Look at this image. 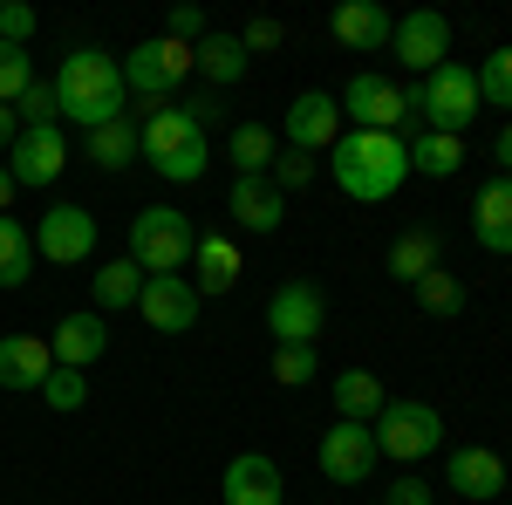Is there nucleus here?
<instances>
[{"label": "nucleus", "instance_id": "1", "mask_svg": "<svg viewBox=\"0 0 512 505\" xmlns=\"http://www.w3.org/2000/svg\"><path fill=\"white\" fill-rule=\"evenodd\" d=\"M328 171H335V185L349 198L383 205V198H396L403 178H410V144H403L396 130H342L335 151H328Z\"/></svg>", "mask_w": 512, "mask_h": 505}, {"label": "nucleus", "instance_id": "2", "mask_svg": "<svg viewBox=\"0 0 512 505\" xmlns=\"http://www.w3.org/2000/svg\"><path fill=\"white\" fill-rule=\"evenodd\" d=\"M123 62H110L103 48H76L62 69H55V103L62 117L82 123V130H103V123L123 117Z\"/></svg>", "mask_w": 512, "mask_h": 505}, {"label": "nucleus", "instance_id": "3", "mask_svg": "<svg viewBox=\"0 0 512 505\" xmlns=\"http://www.w3.org/2000/svg\"><path fill=\"white\" fill-rule=\"evenodd\" d=\"M478 110H485L478 103V76L465 62H444V69L424 76V89H410V117H424V130H437V137H465Z\"/></svg>", "mask_w": 512, "mask_h": 505}, {"label": "nucleus", "instance_id": "4", "mask_svg": "<svg viewBox=\"0 0 512 505\" xmlns=\"http://www.w3.org/2000/svg\"><path fill=\"white\" fill-rule=\"evenodd\" d=\"M192 246H198L192 219L171 212V205H151V212L130 219V260H137L144 273H178L185 260H192Z\"/></svg>", "mask_w": 512, "mask_h": 505}, {"label": "nucleus", "instance_id": "5", "mask_svg": "<svg viewBox=\"0 0 512 505\" xmlns=\"http://www.w3.org/2000/svg\"><path fill=\"white\" fill-rule=\"evenodd\" d=\"M437 444H444V417H437L431 403H417V396L383 403V417H376V451H383V458L417 465V458H431Z\"/></svg>", "mask_w": 512, "mask_h": 505}, {"label": "nucleus", "instance_id": "6", "mask_svg": "<svg viewBox=\"0 0 512 505\" xmlns=\"http://www.w3.org/2000/svg\"><path fill=\"white\" fill-rule=\"evenodd\" d=\"M192 41H171V35H151L137 41L130 55H123V89H137V96H151V103H164L178 82L192 76Z\"/></svg>", "mask_w": 512, "mask_h": 505}, {"label": "nucleus", "instance_id": "7", "mask_svg": "<svg viewBox=\"0 0 512 505\" xmlns=\"http://www.w3.org/2000/svg\"><path fill=\"white\" fill-rule=\"evenodd\" d=\"M35 253H41V260H55V267H82V260L96 253V212H89V205H69V198H55V205L35 219Z\"/></svg>", "mask_w": 512, "mask_h": 505}, {"label": "nucleus", "instance_id": "8", "mask_svg": "<svg viewBox=\"0 0 512 505\" xmlns=\"http://www.w3.org/2000/svg\"><path fill=\"white\" fill-rule=\"evenodd\" d=\"M267 328H274V349H315V335L328 328V301L315 280H287L267 301Z\"/></svg>", "mask_w": 512, "mask_h": 505}, {"label": "nucleus", "instance_id": "9", "mask_svg": "<svg viewBox=\"0 0 512 505\" xmlns=\"http://www.w3.org/2000/svg\"><path fill=\"white\" fill-rule=\"evenodd\" d=\"M321 478H335V485H369V471H376V430L369 424H349V417H335V430L321 437Z\"/></svg>", "mask_w": 512, "mask_h": 505}, {"label": "nucleus", "instance_id": "10", "mask_svg": "<svg viewBox=\"0 0 512 505\" xmlns=\"http://www.w3.org/2000/svg\"><path fill=\"white\" fill-rule=\"evenodd\" d=\"M7 171H14V185H21V192H48V185L69 171V144H62V130H55V123L21 130V137H14V151H7Z\"/></svg>", "mask_w": 512, "mask_h": 505}, {"label": "nucleus", "instance_id": "11", "mask_svg": "<svg viewBox=\"0 0 512 505\" xmlns=\"http://www.w3.org/2000/svg\"><path fill=\"white\" fill-rule=\"evenodd\" d=\"M390 48H396L403 69L431 76V69H444V55H451V21H444L437 7H417V14H403L390 28Z\"/></svg>", "mask_w": 512, "mask_h": 505}, {"label": "nucleus", "instance_id": "12", "mask_svg": "<svg viewBox=\"0 0 512 505\" xmlns=\"http://www.w3.org/2000/svg\"><path fill=\"white\" fill-rule=\"evenodd\" d=\"M287 151H308V157H321V151H335V137H342V103L335 96H321V89H308V96H294L287 103Z\"/></svg>", "mask_w": 512, "mask_h": 505}, {"label": "nucleus", "instance_id": "13", "mask_svg": "<svg viewBox=\"0 0 512 505\" xmlns=\"http://www.w3.org/2000/svg\"><path fill=\"white\" fill-rule=\"evenodd\" d=\"M137 314L158 328V335H185L198 321V287L185 273H151L144 280V294H137Z\"/></svg>", "mask_w": 512, "mask_h": 505}, {"label": "nucleus", "instance_id": "14", "mask_svg": "<svg viewBox=\"0 0 512 505\" xmlns=\"http://www.w3.org/2000/svg\"><path fill=\"white\" fill-rule=\"evenodd\" d=\"M342 117H355V130H396V123H410V89L383 76H355L342 89Z\"/></svg>", "mask_w": 512, "mask_h": 505}, {"label": "nucleus", "instance_id": "15", "mask_svg": "<svg viewBox=\"0 0 512 505\" xmlns=\"http://www.w3.org/2000/svg\"><path fill=\"white\" fill-rule=\"evenodd\" d=\"M444 485H451L458 499H472V505L499 499V492H506V458L485 451V444H458V451L444 458Z\"/></svg>", "mask_w": 512, "mask_h": 505}, {"label": "nucleus", "instance_id": "16", "mask_svg": "<svg viewBox=\"0 0 512 505\" xmlns=\"http://www.w3.org/2000/svg\"><path fill=\"white\" fill-rule=\"evenodd\" d=\"M137 144H144L151 171H158L164 157H178V151H192V144H205V123H198L185 103H158L151 117L137 123Z\"/></svg>", "mask_w": 512, "mask_h": 505}, {"label": "nucleus", "instance_id": "17", "mask_svg": "<svg viewBox=\"0 0 512 505\" xmlns=\"http://www.w3.org/2000/svg\"><path fill=\"white\" fill-rule=\"evenodd\" d=\"M226 505H280L287 499V478H280L274 458H260V451H239L233 465H226Z\"/></svg>", "mask_w": 512, "mask_h": 505}, {"label": "nucleus", "instance_id": "18", "mask_svg": "<svg viewBox=\"0 0 512 505\" xmlns=\"http://www.w3.org/2000/svg\"><path fill=\"white\" fill-rule=\"evenodd\" d=\"M328 28H335V41H342V48L376 55V48H390V28H396V21L383 14V0H342Z\"/></svg>", "mask_w": 512, "mask_h": 505}, {"label": "nucleus", "instance_id": "19", "mask_svg": "<svg viewBox=\"0 0 512 505\" xmlns=\"http://www.w3.org/2000/svg\"><path fill=\"white\" fill-rule=\"evenodd\" d=\"M103 349H110V321H103L96 308L55 321V362H62V369H89Z\"/></svg>", "mask_w": 512, "mask_h": 505}, {"label": "nucleus", "instance_id": "20", "mask_svg": "<svg viewBox=\"0 0 512 505\" xmlns=\"http://www.w3.org/2000/svg\"><path fill=\"white\" fill-rule=\"evenodd\" d=\"M472 239L485 246V253H512V178L478 185V198H472Z\"/></svg>", "mask_w": 512, "mask_h": 505}, {"label": "nucleus", "instance_id": "21", "mask_svg": "<svg viewBox=\"0 0 512 505\" xmlns=\"http://www.w3.org/2000/svg\"><path fill=\"white\" fill-rule=\"evenodd\" d=\"M55 369V349L41 335H0V389H41Z\"/></svg>", "mask_w": 512, "mask_h": 505}, {"label": "nucleus", "instance_id": "22", "mask_svg": "<svg viewBox=\"0 0 512 505\" xmlns=\"http://www.w3.org/2000/svg\"><path fill=\"white\" fill-rule=\"evenodd\" d=\"M226 212H233L246 233H274L280 219H287V198L274 192V178H233V192H226Z\"/></svg>", "mask_w": 512, "mask_h": 505}, {"label": "nucleus", "instance_id": "23", "mask_svg": "<svg viewBox=\"0 0 512 505\" xmlns=\"http://www.w3.org/2000/svg\"><path fill=\"white\" fill-rule=\"evenodd\" d=\"M144 280H151V273L137 267V260H130V253H123V260H103V267L89 273V294H96V314L137 308V294H144Z\"/></svg>", "mask_w": 512, "mask_h": 505}, {"label": "nucleus", "instance_id": "24", "mask_svg": "<svg viewBox=\"0 0 512 505\" xmlns=\"http://www.w3.org/2000/svg\"><path fill=\"white\" fill-rule=\"evenodd\" d=\"M444 267V246H437V233H424V226H410V233L390 246V273L403 280V287H417L424 273Z\"/></svg>", "mask_w": 512, "mask_h": 505}, {"label": "nucleus", "instance_id": "25", "mask_svg": "<svg viewBox=\"0 0 512 505\" xmlns=\"http://www.w3.org/2000/svg\"><path fill=\"white\" fill-rule=\"evenodd\" d=\"M192 260H198V294H233L239 287V246L233 239H198L192 246Z\"/></svg>", "mask_w": 512, "mask_h": 505}, {"label": "nucleus", "instance_id": "26", "mask_svg": "<svg viewBox=\"0 0 512 505\" xmlns=\"http://www.w3.org/2000/svg\"><path fill=\"white\" fill-rule=\"evenodd\" d=\"M192 62H198V76L219 82V89H226V82H239L246 69H253V55L239 48V35H205V41L192 48Z\"/></svg>", "mask_w": 512, "mask_h": 505}, {"label": "nucleus", "instance_id": "27", "mask_svg": "<svg viewBox=\"0 0 512 505\" xmlns=\"http://www.w3.org/2000/svg\"><path fill=\"white\" fill-rule=\"evenodd\" d=\"M458 171H465V137L424 130V137L410 144V178H458Z\"/></svg>", "mask_w": 512, "mask_h": 505}, {"label": "nucleus", "instance_id": "28", "mask_svg": "<svg viewBox=\"0 0 512 505\" xmlns=\"http://www.w3.org/2000/svg\"><path fill=\"white\" fill-rule=\"evenodd\" d=\"M335 410H342L349 424L383 417V383H376L369 369H342V376H335Z\"/></svg>", "mask_w": 512, "mask_h": 505}, {"label": "nucleus", "instance_id": "29", "mask_svg": "<svg viewBox=\"0 0 512 505\" xmlns=\"http://www.w3.org/2000/svg\"><path fill=\"white\" fill-rule=\"evenodd\" d=\"M28 273H35V226L0 219V287H28Z\"/></svg>", "mask_w": 512, "mask_h": 505}, {"label": "nucleus", "instance_id": "30", "mask_svg": "<svg viewBox=\"0 0 512 505\" xmlns=\"http://www.w3.org/2000/svg\"><path fill=\"white\" fill-rule=\"evenodd\" d=\"M226 157L239 164V178H267V171H274V130H267V123H239Z\"/></svg>", "mask_w": 512, "mask_h": 505}, {"label": "nucleus", "instance_id": "31", "mask_svg": "<svg viewBox=\"0 0 512 505\" xmlns=\"http://www.w3.org/2000/svg\"><path fill=\"white\" fill-rule=\"evenodd\" d=\"M89 157H96L103 171H123L130 157H144V144H137V123L117 117V123H103V130H89Z\"/></svg>", "mask_w": 512, "mask_h": 505}, {"label": "nucleus", "instance_id": "32", "mask_svg": "<svg viewBox=\"0 0 512 505\" xmlns=\"http://www.w3.org/2000/svg\"><path fill=\"white\" fill-rule=\"evenodd\" d=\"M478 76V103H492V110H512V48H492L485 62L472 69Z\"/></svg>", "mask_w": 512, "mask_h": 505}, {"label": "nucleus", "instance_id": "33", "mask_svg": "<svg viewBox=\"0 0 512 505\" xmlns=\"http://www.w3.org/2000/svg\"><path fill=\"white\" fill-rule=\"evenodd\" d=\"M417 308L424 314H458L465 308V280H458V273H424V280H417Z\"/></svg>", "mask_w": 512, "mask_h": 505}, {"label": "nucleus", "instance_id": "34", "mask_svg": "<svg viewBox=\"0 0 512 505\" xmlns=\"http://www.w3.org/2000/svg\"><path fill=\"white\" fill-rule=\"evenodd\" d=\"M41 403H48V410H62V417H69V410H82V403H89V376L55 362V369H48V383H41Z\"/></svg>", "mask_w": 512, "mask_h": 505}, {"label": "nucleus", "instance_id": "35", "mask_svg": "<svg viewBox=\"0 0 512 505\" xmlns=\"http://www.w3.org/2000/svg\"><path fill=\"white\" fill-rule=\"evenodd\" d=\"M28 82H35V55L14 48V41H0V103H21Z\"/></svg>", "mask_w": 512, "mask_h": 505}, {"label": "nucleus", "instance_id": "36", "mask_svg": "<svg viewBox=\"0 0 512 505\" xmlns=\"http://www.w3.org/2000/svg\"><path fill=\"white\" fill-rule=\"evenodd\" d=\"M267 178H274V192H280V198L301 192V185H315V157H308V151H287V144H280V151H274V171H267Z\"/></svg>", "mask_w": 512, "mask_h": 505}, {"label": "nucleus", "instance_id": "37", "mask_svg": "<svg viewBox=\"0 0 512 505\" xmlns=\"http://www.w3.org/2000/svg\"><path fill=\"white\" fill-rule=\"evenodd\" d=\"M14 110H21V130H41V123H55L62 117V103H55V82H28V96H21V103H14Z\"/></svg>", "mask_w": 512, "mask_h": 505}, {"label": "nucleus", "instance_id": "38", "mask_svg": "<svg viewBox=\"0 0 512 505\" xmlns=\"http://www.w3.org/2000/svg\"><path fill=\"white\" fill-rule=\"evenodd\" d=\"M205 164H212V144H192V151L164 157L158 178H164V185H198V178H205Z\"/></svg>", "mask_w": 512, "mask_h": 505}, {"label": "nucleus", "instance_id": "39", "mask_svg": "<svg viewBox=\"0 0 512 505\" xmlns=\"http://www.w3.org/2000/svg\"><path fill=\"white\" fill-rule=\"evenodd\" d=\"M315 349H274V383L280 389H301V383H315Z\"/></svg>", "mask_w": 512, "mask_h": 505}, {"label": "nucleus", "instance_id": "40", "mask_svg": "<svg viewBox=\"0 0 512 505\" xmlns=\"http://www.w3.org/2000/svg\"><path fill=\"white\" fill-rule=\"evenodd\" d=\"M28 35H35V7L28 0H0V41L28 48Z\"/></svg>", "mask_w": 512, "mask_h": 505}, {"label": "nucleus", "instance_id": "41", "mask_svg": "<svg viewBox=\"0 0 512 505\" xmlns=\"http://www.w3.org/2000/svg\"><path fill=\"white\" fill-rule=\"evenodd\" d=\"M164 35L171 41H205V14H198V7H171V21H164Z\"/></svg>", "mask_w": 512, "mask_h": 505}, {"label": "nucleus", "instance_id": "42", "mask_svg": "<svg viewBox=\"0 0 512 505\" xmlns=\"http://www.w3.org/2000/svg\"><path fill=\"white\" fill-rule=\"evenodd\" d=\"M239 48H246V55H267V48H280V21H274V14H260V21L239 35Z\"/></svg>", "mask_w": 512, "mask_h": 505}, {"label": "nucleus", "instance_id": "43", "mask_svg": "<svg viewBox=\"0 0 512 505\" xmlns=\"http://www.w3.org/2000/svg\"><path fill=\"white\" fill-rule=\"evenodd\" d=\"M383 505H431V485L424 478H396V485H383Z\"/></svg>", "mask_w": 512, "mask_h": 505}, {"label": "nucleus", "instance_id": "44", "mask_svg": "<svg viewBox=\"0 0 512 505\" xmlns=\"http://www.w3.org/2000/svg\"><path fill=\"white\" fill-rule=\"evenodd\" d=\"M14 137H21V110L0 103V151H14Z\"/></svg>", "mask_w": 512, "mask_h": 505}, {"label": "nucleus", "instance_id": "45", "mask_svg": "<svg viewBox=\"0 0 512 505\" xmlns=\"http://www.w3.org/2000/svg\"><path fill=\"white\" fill-rule=\"evenodd\" d=\"M14 192H21V185H14V171L0 164V219H7V205H14Z\"/></svg>", "mask_w": 512, "mask_h": 505}, {"label": "nucleus", "instance_id": "46", "mask_svg": "<svg viewBox=\"0 0 512 505\" xmlns=\"http://www.w3.org/2000/svg\"><path fill=\"white\" fill-rule=\"evenodd\" d=\"M492 157L506 164V178H512V123H506V130H499V151H492Z\"/></svg>", "mask_w": 512, "mask_h": 505}]
</instances>
